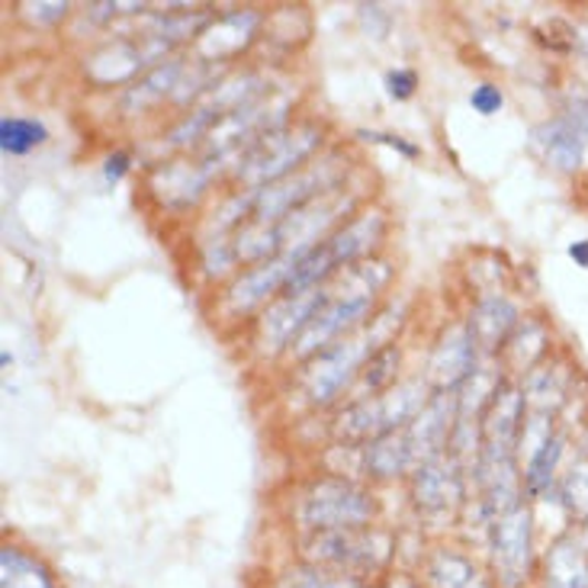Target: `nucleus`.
Instances as JSON below:
<instances>
[{
  "instance_id": "39448f33",
  "label": "nucleus",
  "mask_w": 588,
  "mask_h": 588,
  "mask_svg": "<svg viewBox=\"0 0 588 588\" xmlns=\"http://www.w3.org/2000/svg\"><path fill=\"white\" fill-rule=\"evenodd\" d=\"M322 141V129L315 126H293V129H274L254 141L239 161V177L251 190L280 183L290 177L300 161H306Z\"/></svg>"
},
{
  "instance_id": "cd10ccee",
  "label": "nucleus",
  "mask_w": 588,
  "mask_h": 588,
  "mask_svg": "<svg viewBox=\"0 0 588 588\" xmlns=\"http://www.w3.org/2000/svg\"><path fill=\"white\" fill-rule=\"evenodd\" d=\"M418 74L409 69H396L386 74V94L396 97V101H409L416 94Z\"/></svg>"
},
{
  "instance_id": "9d476101",
  "label": "nucleus",
  "mask_w": 588,
  "mask_h": 588,
  "mask_svg": "<svg viewBox=\"0 0 588 588\" xmlns=\"http://www.w3.org/2000/svg\"><path fill=\"white\" fill-rule=\"evenodd\" d=\"M524 431V396L515 386L498 382L483 412V450L512 453Z\"/></svg>"
},
{
  "instance_id": "5701e85b",
  "label": "nucleus",
  "mask_w": 588,
  "mask_h": 588,
  "mask_svg": "<svg viewBox=\"0 0 588 588\" xmlns=\"http://www.w3.org/2000/svg\"><path fill=\"white\" fill-rule=\"evenodd\" d=\"M49 141V129L39 123V119H30V116H3L0 119V148L3 155H27L39 145Z\"/></svg>"
},
{
  "instance_id": "f3484780",
  "label": "nucleus",
  "mask_w": 588,
  "mask_h": 588,
  "mask_svg": "<svg viewBox=\"0 0 588 588\" xmlns=\"http://www.w3.org/2000/svg\"><path fill=\"white\" fill-rule=\"evenodd\" d=\"M515 318H518V309H515L508 300L495 296V300H485V303L476 306V312L470 315V325H466V328H470L476 347L498 350L502 342L508 338V332L515 328Z\"/></svg>"
},
{
  "instance_id": "bb28decb",
  "label": "nucleus",
  "mask_w": 588,
  "mask_h": 588,
  "mask_svg": "<svg viewBox=\"0 0 588 588\" xmlns=\"http://www.w3.org/2000/svg\"><path fill=\"white\" fill-rule=\"evenodd\" d=\"M563 502L576 518H588V463H579L563 483Z\"/></svg>"
},
{
  "instance_id": "72a5a7b5",
  "label": "nucleus",
  "mask_w": 588,
  "mask_h": 588,
  "mask_svg": "<svg viewBox=\"0 0 588 588\" xmlns=\"http://www.w3.org/2000/svg\"><path fill=\"white\" fill-rule=\"evenodd\" d=\"M386 588H421V586H418V582H412L409 576H392V579H389V586H386Z\"/></svg>"
},
{
  "instance_id": "f8f14e48",
  "label": "nucleus",
  "mask_w": 588,
  "mask_h": 588,
  "mask_svg": "<svg viewBox=\"0 0 588 588\" xmlns=\"http://www.w3.org/2000/svg\"><path fill=\"white\" fill-rule=\"evenodd\" d=\"M296 261H300V258L277 254V258L261 261L258 267L244 271L242 277L232 283V290H229V306L235 312H248L254 309V306H261L264 300H271L280 286H290Z\"/></svg>"
},
{
  "instance_id": "b1692460",
  "label": "nucleus",
  "mask_w": 588,
  "mask_h": 588,
  "mask_svg": "<svg viewBox=\"0 0 588 588\" xmlns=\"http://www.w3.org/2000/svg\"><path fill=\"white\" fill-rule=\"evenodd\" d=\"M277 588H367L360 576H347V573H335L325 566H303L293 569L280 579Z\"/></svg>"
},
{
  "instance_id": "9b49d317",
  "label": "nucleus",
  "mask_w": 588,
  "mask_h": 588,
  "mask_svg": "<svg viewBox=\"0 0 588 588\" xmlns=\"http://www.w3.org/2000/svg\"><path fill=\"white\" fill-rule=\"evenodd\" d=\"M463 495L460 463L453 456H434L416 473V505L424 515H444Z\"/></svg>"
},
{
  "instance_id": "7c9ffc66",
  "label": "nucleus",
  "mask_w": 588,
  "mask_h": 588,
  "mask_svg": "<svg viewBox=\"0 0 588 588\" xmlns=\"http://www.w3.org/2000/svg\"><path fill=\"white\" fill-rule=\"evenodd\" d=\"M30 10H33V20H39V23H55V20L65 17L69 3H35Z\"/></svg>"
},
{
  "instance_id": "f03ea898",
  "label": "nucleus",
  "mask_w": 588,
  "mask_h": 588,
  "mask_svg": "<svg viewBox=\"0 0 588 588\" xmlns=\"http://www.w3.org/2000/svg\"><path fill=\"white\" fill-rule=\"evenodd\" d=\"M399 325V315H382L377 318L370 328L357 332V335H347L338 345L325 347L322 354H315L309 367V377H306V392H309L312 406H328L335 402L345 386L357 374H364L367 360L380 350V347L392 345L389 342V325Z\"/></svg>"
},
{
  "instance_id": "6e6552de",
  "label": "nucleus",
  "mask_w": 588,
  "mask_h": 588,
  "mask_svg": "<svg viewBox=\"0 0 588 588\" xmlns=\"http://www.w3.org/2000/svg\"><path fill=\"white\" fill-rule=\"evenodd\" d=\"M328 300V290L325 283L322 286H312V290H290L280 303H274L264 322H261V345L267 347L271 354L283 350V347H293V342L306 332L315 312L325 306Z\"/></svg>"
},
{
  "instance_id": "6ab92c4d",
  "label": "nucleus",
  "mask_w": 588,
  "mask_h": 588,
  "mask_svg": "<svg viewBox=\"0 0 588 588\" xmlns=\"http://www.w3.org/2000/svg\"><path fill=\"white\" fill-rule=\"evenodd\" d=\"M254 27H258V13H232V17H222L219 23H212L207 33L200 35L197 49H200V55H207V59L235 55L242 45L251 42Z\"/></svg>"
},
{
  "instance_id": "7ed1b4c3",
  "label": "nucleus",
  "mask_w": 588,
  "mask_h": 588,
  "mask_svg": "<svg viewBox=\"0 0 588 588\" xmlns=\"http://www.w3.org/2000/svg\"><path fill=\"white\" fill-rule=\"evenodd\" d=\"M392 556V537L377 527H345V531H312L306 537V559L347 576L380 573Z\"/></svg>"
},
{
  "instance_id": "393cba45",
  "label": "nucleus",
  "mask_w": 588,
  "mask_h": 588,
  "mask_svg": "<svg viewBox=\"0 0 588 588\" xmlns=\"http://www.w3.org/2000/svg\"><path fill=\"white\" fill-rule=\"evenodd\" d=\"M396 367H399V347H380V350L367 360V367H364V392H360V399L377 396L380 389H386L389 382L396 380Z\"/></svg>"
},
{
  "instance_id": "dca6fc26",
  "label": "nucleus",
  "mask_w": 588,
  "mask_h": 588,
  "mask_svg": "<svg viewBox=\"0 0 588 588\" xmlns=\"http://www.w3.org/2000/svg\"><path fill=\"white\" fill-rule=\"evenodd\" d=\"M424 586L428 588H492L470 556L456 550H438L424 563Z\"/></svg>"
},
{
  "instance_id": "2f4dec72",
  "label": "nucleus",
  "mask_w": 588,
  "mask_h": 588,
  "mask_svg": "<svg viewBox=\"0 0 588 588\" xmlns=\"http://www.w3.org/2000/svg\"><path fill=\"white\" fill-rule=\"evenodd\" d=\"M364 139H374V141H386V145H392V148H399L406 158H418V148L416 145H406L402 139H396V136H382V133H360Z\"/></svg>"
},
{
  "instance_id": "c756f323",
  "label": "nucleus",
  "mask_w": 588,
  "mask_h": 588,
  "mask_svg": "<svg viewBox=\"0 0 588 588\" xmlns=\"http://www.w3.org/2000/svg\"><path fill=\"white\" fill-rule=\"evenodd\" d=\"M129 161H133V158H129L126 151H113V155L106 158V168H104L106 180H109V183L123 180V177H126V171H129Z\"/></svg>"
},
{
  "instance_id": "2eb2a0df",
  "label": "nucleus",
  "mask_w": 588,
  "mask_h": 588,
  "mask_svg": "<svg viewBox=\"0 0 588 588\" xmlns=\"http://www.w3.org/2000/svg\"><path fill=\"white\" fill-rule=\"evenodd\" d=\"M382 229H386V222H382L380 212H364V216L350 219L335 235H328L325 248L332 251V261L338 267H350L357 258H364L374 244L380 242Z\"/></svg>"
},
{
  "instance_id": "20e7f679",
  "label": "nucleus",
  "mask_w": 588,
  "mask_h": 588,
  "mask_svg": "<svg viewBox=\"0 0 588 588\" xmlns=\"http://www.w3.org/2000/svg\"><path fill=\"white\" fill-rule=\"evenodd\" d=\"M428 406V386L421 380L399 382L396 389L382 392V396H370V399H357L350 409L342 412L338 418V434L345 441H377L389 431L406 428L421 409Z\"/></svg>"
},
{
  "instance_id": "412c9836",
  "label": "nucleus",
  "mask_w": 588,
  "mask_h": 588,
  "mask_svg": "<svg viewBox=\"0 0 588 588\" xmlns=\"http://www.w3.org/2000/svg\"><path fill=\"white\" fill-rule=\"evenodd\" d=\"M412 466H416V460H412V450H409V441H406L402 428L382 434L377 441H370V448H367V470L374 476L389 480V476H399V473H406Z\"/></svg>"
},
{
  "instance_id": "4468645a",
  "label": "nucleus",
  "mask_w": 588,
  "mask_h": 588,
  "mask_svg": "<svg viewBox=\"0 0 588 588\" xmlns=\"http://www.w3.org/2000/svg\"><path fill=\"white\" fill-rule=\"evenodd\" d=\"M216 168H219V161H212V158H203V161H197V165H183V161L165 165V168L155 171V190H158V197H161L168 207H190V203L207 190L209 177L216 174Z\"/></svg>"
},
{
  "instance_id": "473e14b6",
  "label": "nucleus",
  "mask_w": 588,
  "mask_h": 588,
  "mask_svg": "<svg viewBox=\"0 0 588 588\" xmlns=\"http://www.w3.org/2000/svg\"><path fill=\"white\" fill-rule=\"evenodd\" d=\"M569 258H573V261H576L579 267H588V239L569 244Z\"/></svg>"
},
{
  "instance_id": "f257e3e1",
  "label": "nucleus",
  "mask_w": 588,
  "mask_h": 588,
  "mask_svg": "<svg viewBox=\"0 0 588 588\" xmlns=\"http://www.w3.org/2000/svg\"><path fill=\"white\" fill-rule=\"evenodd\" d=\"M386 277H389L386 264H360V267H347V274H342L335 283H325L328 300L315 312L306 332L293 342V354L315 357L325 347L338 345L342 335L357 328L367 318V312L374 309V300Z\"/></svg>"
},
{
  "instance_id": "aec40b11",
  "label": "nucleus",
  "mask_w": 588,
  "mask_h": 588,
  "mask_svg": "<svg viewBox=\"0 0 588 588\" xmlns=\"http://www.w3.org/2000/svg\"><path fill=\"white\" fill-rule=\"evenodd\" d=\"M0 588H59L49 566L35 556L23 554L20 547L0 550Z\"/></svg>"
},
{
  "instance_id": "423d86ee",
  "label": "nucleus",
  "mask_w": 588,
  "mask_h": 588,
  "mask_svg": "<svg viewBox=\"0 0 588 588\" xmlns=\"http://www.w3.org/2000/svg\"><path fill=\"white\" fill-rule=\"evenodd\" d=\"M303 524L312 531H345V527H367L377 518V502L367 489L347 480H322L303 498Z\"/></svg>"
},
{
  "instance_id": "c85d7f7f",
  "label": "nucleus",
  "mask_w": 588,
  "mask_h": 588,
  "mask_svg": "<svg viewBox=\"0 0 588 588\" xmlns=\"http://www.w3.org/2000/svg\"><path fill=\"white\" fill-rule=\"evenodd\" d=\"M505 104V97H502V91L495 87V84H480L473 94H470V106L480 113V116H495L498 109Z\"/></svg>"
},
{
  "instance_id": "ddd939ff",
  "label": "nucleus",
  "mask_w": 588,
  "mask_h": 588,
  "mask_svg": "<svg viewBox=\"0 0 588 588\" xmlns=\"http://www.w3.org/2000/svg\"><path fill=\"white\" fill-rule=\"evenodd\" d=\"M476 374V342L470 335V328H453L441 345L434 347L431 364H428V377L431 382L448 392L456 389L460 382H466Z\"/></svg>"
},
{
  "instance_id": "4be33fe9",
  "label": "nucleus",
  "mask_w": 588,
  "mask_h": 588,
  "mask_svg": "<svg viewBox=\"0 0 588 588\" xmlns=\"http://www.w3.org/2000/svg\"><path fill=\"white\" fill-rule=\"evenodd\" d=\"M180 69H183L180 62H165V65L151 69L136 87H129V94H126L123 106H126L129 113H139L145 106L158 104L165 94H171L174 87H177V74H180Z\"/></svg>"
},
{
  "instance_id": "a878e982",
  "label": "nucleus",
  "mask_w": 588,
  "mask_h": 588,
  "mask_svg": "<svg viewBox=\"0 0 588 588\" xmlns=\"http://www.w3.org/2000/svg\"><path fill=\"white\" fill-rule=\"evenodd\" d=\"M559 453H563V441L554 438V434L531 453V463H527V473H524V483H527L531 492H544L550 485Z\"/></svg>"
},
{
  "instance_id": "a211bd4d",
  "label": "nucleus",
  "mask_w": 588,
  "mask_h": 588,
  "mask_svg": "<svg viewBox=\"0 0 588 588\" xmlns=\"http://www.w3.org/2000/svg\"><path fill=\"white\" fill-rule=\"evenodd\" d=\"M547 588H588V547L563 537L547 554Z\"/></svg>"
},
{
  "instance_id": "1a4fd4ad",
  "label": "nucleus",
  "mask_w": 588,
  "mask_h": 588,
  "mask_svg": "<svg viewBox=\"0 0 588 588\" xmlns=\"http://www.w3.org/2000/svg\"><path fill=\"white\" fill-rule=\"evenodd\" d=\"M531 139L554 168L576 171L582 165V151L588 145V106H573L563 116H556L554 123L537 126Z\"/></svg>"
},
{
  "instance_id": "0eeeda50",
  "label": "nucleus",
  "mask_w": 588,
  "mask_h": 588,
  "mask_svg": "<svg viewBox=\"0 0 588 588\" xmlns=\"http://www.w3.org/2000/svg\"><path fill=\"white\" fill-rule=\"evenodd\" d=\"M489 550H492V569H495L498 586L521 588L531 579V566H534V521H531V512L524 505L492 521Z\"/></svg>"
}]
</instances>
